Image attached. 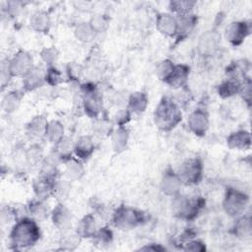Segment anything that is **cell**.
Instances as JSON below:
<instances>
[{"label": "cell", "mask_w": 252, "mask_h": 252, "mask_svg": "<svg viewBox=\"0 0 252 252\" xmlns=\"http://www.w3.org/2000/svg\"><path fill=\"white\" fill-rule=\"evenodd\" d=\"M97 242L100 244H106L111 240V231L106 229L105 227L100 229L96 234Z\"/></svg>", "instance_id": "8d00e7d4"}, {"label": "cell", "mask_w": 252, "mask_h": 252, "mask_svg": "<svg viewBox=\"0 0 252 252\" xmlns=\"http://www.w3.org/2000/svg\"><path fill=\"white\" fill-rule=\"evenodd\" d=\"M179 178L187 184L197 183L202 176V163L198 158L186 160L180 168Z\"/></svg>", "instance_id": "5b68a950"}, {"label": "cell", "mask_w": 252, "mask_h": 252, "mask_svg": "<svg viewBox=\"0 0 252 252\" xmlns=\"http://www.w3.org/2000/svg\"><path fill=\"white\" fill-rule=\"evenodd\" d=\"M31 25L35 31H37L39 32H44L46 31H48V28L50 25V20L46 13L38 11L32 15V19H31Z\"/></svg>", "instance_id": "ac0fdd59"}, {"label": "cell", "mask_w": 252, "mask_h": 252, "mask_svg": "<svg viewBox=\"0 0 252 252\" xmlns=\"http://www.w3.org/2000/svg\"><path fill=\"white\" fill-rule=\"evenodd\" d=\"M78 236L79 234L77 233L76 235L75 234H67L65 235V237L63 238V242H64V245L65 246H69V248H73L74 246H76L79 242L78 240Z\"/></svg>", "instance_id": "f35d334b"}, {"label": "cell", "mask_w": 252, "mask_h": 252, "mask_svg": "<svg viewBox=\"0 0 252 252\" xmlns=\"http://www.w3.org/2000/svg\"><path fill=\"white\" fill-rule=\"evenodd\" d=\"M34 191L39 198H46L54 191V184L50 182L48 176H43L35 182Z\"/></svg>", "instance_id": "ffe728a7"}, {"label": "cell", "mask_w": 252, "mask_h": 252, "mask_svg": "<svg viewBox=\"0 0 252 252\" xmlns=\"http://www.w3.org/2000/svg\"><path fill=\"white\" fill-rule=\"evenodd\" d=\"M250 220L248 219H241L239 220V221L236 224V232L242 236V237H246L250 235Z\"/></svg>", "instance_id": "836d02e7"}, {"label": "cell", "mask_w": 252, "mask_h": 252, "mask_svg": "<svg viewBox=\"0 0 252 252\" xmlns=\"http://www.w3.org/2000/svg\"><path fill=\"white\" fill-rule=\"evenodd\" d=\"M188 124L190 129L196 135H204L209 127L208 115L202 110H196L190 115L188 119Z\"/></svg>", "instance_id": "9c48e42d"}, {"label": "cell", "mask_w": 252, "mask_h": 252, "mask_svg": "<svg viewBox=\"0 0 252 252\" xmlns=\"http://www.w3.org/2000/svg\"><path fill=\"white\" fill-rule=\"evenodd\" d=\"M75 33L77 38H79L82 41H90L94 35V32L87 23L80 24L75 30Z\"/></svg>", "instance_id": "83f0119b"}, {"label": "cell", "mask_w": 252, "mask_h": 252, "mask_svg": "<svg viewBox=\"0 0 252 252\" xmlns=\"http://www.w3.org/2000/svg\"><path fill=\"white\" fill-rule=\"evenodd\" d=\"M220 34L216 32L210 31L202 34L199 40V49L203 54L213 53L219 46Z\"/></svg>", "instance_id": "30bf717a"}, {"label": "cell", "mask_w": 252, "mask_h": 252, "mask_svg": "<svg viewBox=\"0 0 252 252\" xmlns=\"http://www.w3.org/2000/svg\"><path fill=\"white\" fill-rule=\"evenodd\" d=\"M60 79H61V74L55 68H50L45 75V80L50 85L58 84L60 82Z\"/></svg>", "instance_id": "e575fe53"}, {"label": "cell", "mask_w": 252, "mask_h": 252, "mask_svg": "<svg viewBox=\"0 0 252 252\" xmlns=\"http://www.w3.org/2000/svg\"><path fill=\"white\" fill-rule=\"evenodd\" d=\"M129 118H130V113L127 109H123L119 111L115 117L117 124H124L129 120Z\"/></svg>", "instance_id": "ab89813d"}, {"label": "cell", "mask_w": 252, "mask_h": 252, "mask_svg": "<svg viewBox=\"0 0 252 252\" xmlns=\"http://www.w3.org/2000/svg\"><path fill=\"white\" fill-rule=\"evenodd\" d=\"M54 224L60 229H67L71 223V214L62 205H58L52 214Z\"/></svg>", "instance_id": "5bb4252c"}, {"label": "cell", "mask_w": 252, "mask_h": 252, "mask_svg": "<svg viewBox=\"0 0 252 252\" xmlns=\"http://www.w3.org/2000/svg\"><path fill=\"white\" fill-rule=\"evenodd\" d=\"M21 98L22 96L18 92H11L7 94L3 98V102H2L3 109L6 112H12L16 110L21 102Z\"/></svg>", "instance_id": "cb8c5ba5"}, {"label": "cell", "mask_w": 252, "mask_h": 252, "mask_svg": "<svg viewBox=\"0 0 252 252\" xmlns=\"http://www.w3.org/2000/svg\"><path fill=\"white\" fill-rule=\"evenodd\" d=\"M8 69L11 76L26 77L32 70V59L27 52L20 51L11 59Z\"/></svg>", "instance_id": "277c9868"}, {"label": "cell", "mask_w": 252, "mask_h": 252, "mask_svg": "<svg viewBox=\"0 0 252 252\" xmlns=\"http://www.w3.org/2000/svg\"><path fill=\"white\" fill-rule=\"evenodd\" d=\"M246 203L247 198L243 193L231 189L225 196L223 207L227 214L231 216H237L244 211Z\"/></svg>", "instance_id": "8992f818"}, {"label": "cell", "mask_w": 252, "mask_h": 252, "mask_svg": "<svg viewBox=\"0 0 252 252\" xmlns=\"http://www.w3.org/2000/svg\"><path fill=\"white\" fill-rule=\"evenodd\" d=\"M41 56L43 58V60L45 62H47L48 64L53 63L56 60L57 54H56V50L52 49V48H48V49H44L41 53Z\"/></svg>", "instance_id": "74e56055"}, {"label": "cell", "mask_w": 252, "mask_h": 252, "mask_svg": "<svg viewBox=\"0 0 252 252\" xmlns=\"http://www.w3.org/2000/svg\"><path fill=\"white\" fill-rule=\"evenodd\" d=\"M78 234L84 237L95 235V220L93 216H86L78 225Z\"/></svg>", "instance_id": "d6986e66"}, {"label": "cell", "mask_w": 252, "mask_h": 252, "mask_svg": "<svg viewBox=\"0 0 252 252\" xmlns=\"http://www.w3.org/2000/svg\"><path fill=\"white\" fill-rule=\"evenodd\" d=\"M47 124H48L47 121L43 117L37 116V117L33 118L28 125V132L32 136L43 135V134H45Z\"/></svg>", "instance_id": "44dd1931"}, {"label": "cell", "mask_w": 252, "mask_h": 252, "mask_svg": "<svg viewBox=\"0 0 252 252\" xmlns=\"http://www.w3.org/2000/svg\"><path fill=\"white\" fill-rule=\"evenodd\" d=\"M158 30L168 36H173L177 32V20L169 14H160L157 18Z\"/></svg>", "instance_id": "8fae6325"}, {"label": "cell", "mask_w": 252, "mask_h": 252, "mask_svg": "<svg viewBox=\"0 0 252 252\" xmlns=\"http://www.w3.org/2000/svg\"><path fill=\"white\" fill-rule=\"evenodd\" d=\"M230 148L246 149L250 146V134L246 131H238L231 134L227 139Z\"/></svg>", "instance_id": "2e32d148"}, {"label": "cell", "mask_w": 252, "mask_h": 252, "mask_svg": "<svg viewBox=\"0 0 252 252\" xmlns=\"http://www.w3.org/2000/svg\"><path fill=\"white\" fill-rule=\"evenodd\" d=\"M39 238V229L36 223L29 219L18 221L12 229V243L19 247H27L34 244Z\"/></svg>", "instance_id": "7a4b0ae2"}, {"label": "cell", "mask_w": 252, "mask_h": 252, "mask_svg": "<svg viewBox=\"0 0 252 252\" xmlns=\"http://www.w3.org/2000/svg\"><path fill=\"white\" fill-rule=\"evenodd\" d=\"M189 74V69L185 65H176L169 74V76L164 80V82L171 88L182 87L186 82Z\"/></svg>", "instance_id": "7c38bea8"}, {"label": "cell", "mask_w": 252, "mask_h": 252, "mask_svg": "<svg viewBox=\"0 0 252 252\" xmlns=\"http://www.w3.org/2000/svg\"><path fill=\"white\" fill-rule=\"evenodd\" d=\"M148 99L144 93H135L129 99V106L134 112H143L147 107Z\"/></svg>", "instance_id": "603a6c76"}, {"label": "cell", "mask_w": 252, "mask_h": 252, "mask_svg": "<svg viewBox=\"0 0 252 252\" xmlns=\"http://www.w3.org/2000/svg\"><path fill=\"white\" fill-rule=\"evenodd\" d=\"M86 90L85 97V109L91 116H95L100 110V99L97 94L94 92V89L84 88Z\"/></svg>", "instance_id": "9a60e30c"}, {"label": "cell", "mask_w": 252, "mask_h": 252, "mask_svg": "<svg viewBox=\"0 0 252 252\" xmlns=\"http://www.w3.org/2000/svg\"><path fill=\"white\" fill-rule=\"evenodd\" d=\"M30 212H31V214H32L33 216H35L37 218H42L45 215L46 210L41 203L36 202V203H32L30 205Z\"/></svg>", "instance_id": "d590c367"}, {"label": "cell", "mask_w": 252, "mask_h": 252, "mask_svg": "<svg viewBox=\"0 0 252 252\" xmlns=\"http://www.w3.org/2000/svg\"><path fill=\"white\" fill-rule=\"evenodd\" d=\"M93 151H94V144L90 137L83 136L78 140L77 145L75 147V152L79 158H87L92 155Z\"/></svg>", "instance_id": "e0dca14e"}, {"label": "cell", "mask_w": 252, "mask_h": 252, "mask_svg": "<svg viewBox=\"0 0 252 252\" xmlns=\"http://www.w3.org/2000/svg\"><path fill=\"white\" fill-rule=\"evenodd\" d=\"M186 250H191V251H202L205 249L204 245L199 242V241H193L187 244V247L185 248Z\"/></svg>", "instance_id": "60d3db41"}, {"label": "cell", "mask_w": 252, "mask_h": 252, "mask_svg": "<svg viewBox=\"0 0 252 252\" xmlns=\"http://www.w3.org/2000/svg\"><path fill=\"white\" fill-rule=\"evenodd\" d=\"M83 167L78 161L72 159L67 163L66 173L70 178H79L83 174Z\"/></svg>", "instance_id": "f546056e"}, {"label": "cell", "mask_w": 252, "mask_h": 252, "mask_svg": "<svg viewBox=\"0 0 252 252\" xmlns=\"http://www.w3.org/2000/svg\"><path fill=\"white\" fill-rule=\"evenodd\" d=\"M181 112L171 99L162 98L155 111L156 124L162 130H170L180 121Z\"/></svg>", "instance_id": "6da1fadb"}, {"label": "cell", "mask_w": 252, "mask_h": 252, "mask_svg": "<svg viewBox=\"0 0 252 252\" xmlns=\"http://www.w3.org/2000/svg\"><path fill=\"white\" fill-rule=\"evenodd\" d=\"M89 25L94 32H99L105 30V28L107 27V21L102 15H95L92 18Z\"/></svg>", "instance_id": "1f68e13d"}, {"label": "cell", "mask_w": 252, "mask_h": 252, "mask_svg": "<svg viewBox=\"0 0 252 252\" xmlns=\"http://www.w3.org/2000/svg\"><path fill=\"white\" fill-rule=\"evenodd\" d=\"M42 77L40 75V73H38L37 71H33L32 70L26 77L24 80V87L29 90H34L36 88H38L41 83H42Z\"/></svg>", "instance_id": "484cf974"}, {"label": "cell", "mask_w": 252, "mask_h": 252, "mask_svg": "<svg viewBox=\"0 0 252 252\" xmlns=\"http://www.w3.org/2000/svg\"><path fill=\"white\" fill-rule=\"evenodd\" d=\"M128 135L127 131L123 128H119L113 135V146L116 151H123L127 145Z\"/></svg>", "instance_id": "f1b7e54d"}, {"label": "cell", "mask_w": 252, "mask_h": 252, "mask_svg": "<svg viewBox=\"0 0 252 252\" xmlns=\"http://www.w3.org/2000/svg\"><path fill=\"white\" fill-rule=\"evenodd\" d=\"M181 179L174 172H166L161 181V189L167 195H175L181 186Z\"/></svg>", "instance_id": "4fadbf2b"}, {"label": "cell", "mask_w": 252, "mask_h": 252, "mask_svg": "<svg viewBox=\"0 0 252 252\" xmlns=\"http://www.w3.org/2000/svg\"><path fill=\"white\" fill-rule=\"evenodd\" d=\"M248 32H249V29L246 23L234 22L227 27L225 31V36L227 40H229L231 43L239 44L244 39Z\"/></svg>", "instance_id": "ba28073f"}, {"label": "cell", "mask_w": 252, "mask_h": 252, "mask_svg": "<svg viewBox=\"0 0 252 252\" xmlns=\"http://www.w3.org/2000/svg\"><path fill=\"white\" fill-rule=\"evenodd\" d=\"M114 223L121 228H132L141 223L144 220V216L141 212L132 208L121 207L116 211L114 215Z\"/></svg>", "instance_id": "3957f363"}, {"label": "cell", "mask_w": 252, "mask_h": 252, "mask_svg": "<svg viewBox=\"0 0 252 252\" xmlns=\"http://www.w3.org/2000/svg\"><path fill=\"white\" fill-rule=\"evenodd\" d=\"M198 204L197 201H191L184 196H179L173 201V212L180 218L190 219L198 212Z\"/></svg>", "instance_id": "52a82bcc"}, {"label": "cell", "mask_w": 252, "mask_h": 252, "mask_svg": "<svg viewBox=\"0 0 252 252\" xmlns=\"http://www.w3.org/2000/svg\"><path fill=\"white\" fill-rule=\"evenodd\" d=\"M63 133H64V128L62 124H60L58 121H52L47 124L45 136L51 142L57 143L60 139L63 138Z\"/></svg>", "instance_id": "7402d4cb"}, {"label": "cell", "mask_w": 252, "mask_h": 252, "mask_svg": "<svg viewBox=\"0 0 252 252\" xmlns=\"http://www.w3.org/2000/svg\"><path fill=\"white\" fill-rule=\"evenodd\" d=\"M240 88H241L240 85L236 81L229 80V81L222 83L220 86L219 94L220 96L227 97V96H230V95H233L234 94H236L240 90Z\"/></svg>", "instance_id": "4316f807"}, {"label": "cell", "mask_w": 252, "mask_h": 252, "mask_svg": "<svg viewBox=\"0 0 252 252\" xmlns=\"http://www.w3.org/2000/svg\"><path fill=\"white\" fill-rule=\"evenodd\" d=\"M174 68V65L171 61L169 60H163L162 62H160L158 65V68H157V74L158 76L161 79V80H165L169 74L171 73V71L173 70Z\"/></svg>", "instance_id": "4dcf8cb0"}, {"label": "cell", "mask_w": 252, "mask_h": 252, "mask_svg": "<svg viewBox=\"0 0 252 252\" xmlns=\"http://www.w3.org/2000/svg\"><path fill=\"white\" fill-rule=\"evenodd\" d=\"M56 149L59 157H66V156H69L71 153L72 144L69 139L62 138L56 143Z\"/></svg>", "instance_id": "d6a6232c"}, {"label": "cell", "mask_w": 252, "mask_h": 252, "mask_svg": "<svg viewBox=\"0 0 252 252\" xmlns=\"http://www.w3.org/2000/svg\"><path fill=\"white\" fill-rule=\"evenodd\" d=\"M196 3L193 1H171L169 7L171 11L178 14L179 16L188 15Z\"/></svg>", "instance_id": "d4e9b609"}]
</instances>
